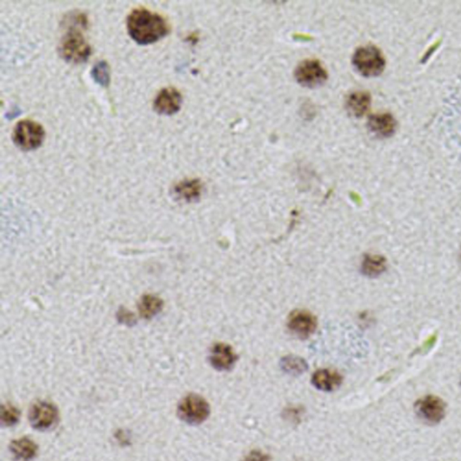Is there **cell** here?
I'll return each instance as SVG.
<instances>
[{
	"instance_id": "cell-3",
	"label": "cell",
	"mask_w": 461,
	"mask_h": 461,
	"mask_svg": "<svg viewBox=\"0 0 461 461\" xmlns=\"http://www.w3.org/2000/svg\"><path fill=\"white\" fill-rule=\"evenodd\" d=\"M352 63L356 70L366 77L379 75L386 65L381 51L372 45L359 48L353 55Z\"/></svg>"
},
{
	"instance_id": "cell-14",
	"label": "cell",
	"mask_w": 461,
	"mask_h": 461,
	"mask_svg": "<svg viewBox=\"0 0 461 461\" xmlns=\"http://www.w3.org/2000/svg\"><path fill=\"white\" fill-rule=\"evenodd\" d=\"M370 106V97L368 93L354 92L350 94L346 102L347 109L350 115L360 118L365 115Z\"/></svg>"
},
{
	"instance_id": "cell-13",
	"label": "cell",
	"mask_w": 461,
	"mask_h": 461,
	"mask_svg": "<svg viewBox=\"0 0 461 461\" xmlns=\"http://www.w3.org/2000/svg\"><path fill=\"white\" fill-rule=\"evenodd\" d=\"M369 126L376 135L389 136L395 132V121L389 113H376L369 118Z\"/></svg>"
},
{
	"instance_id": "cell-22",
	"label": "cell",
	"mask_w": 461,
	"mask_h": 461,
	"mask_svg": "<svg viewBox=\"0 0 461 461\" xmlns=\"http://www.w3.org/2000/svg\"><path fill=\"white\" fill-rule=\"evenodd\" d=\"M243 461H269V457L262 451L253 450Z\"/></svg>"
},
{
	"instance_id": "cell-18",
	"label": "cell",
	"mask_w": 461,
	"mask_h": 461,
	"mask_svg": "<svg viewBox=\"0 0 461 461\" xmlns=\"http://www.w3.org/2000/svg\"><path fill=\"white\" fill-rule=\"evenodd\" d=\"M281 368L290 375H301L307 369L305 359L295 356H287L281 360Z\"/></svg>"
},
{
	"instance_id": "cell-21",
	"label": "cell",
	"mask_w": 461,
	"mask_h": 461,
	"mask_svg": "<svg viewBox=\"0 0 461 461\" xmlns=\"http://www.w3.org/2000/svg\"><path fill=\"white\" fill-rule=\"evenodd\" d=\"M18 418V411L13 407H6L3 409V421L6 422V424H13L16 423V419Z\"/></svg>"
},
{
	"instance_id": "cell-16",
	"label": "cell",
	"mask_w": 461,
	"mask_h": 461,
	"mask_svg": "<svg viewBox=\"0 0 461 461\" xmlns=\"http://www.w3.org/2000/svg\"><path fill=\"white\" fill-rule=\"evenodd\" d=\"M175 192L180 199L188 201H195L199 199L202 192V185L199 180H188L183 181L175 188Z\"/></svg>"
},
{
	"instance_id": "cell-9",
	"label": "cell",
	"mask_w": 461,
	"mask_h": 461,
	"mask_svg": "<svg viewBox=\"0 0 461 461\" xmlns=\"http://www.w3.org/2000/svg\"><path fill=\"white\" fill-rule=\"evenodd\" d=\"M58 412L54 405L47 402L35 404L30 411V421L32 426L37 429H49L56 423Z\"/></svg>"
},
{
	"instance_id": "cell-15",
	"label": "cell",
	"mask_w": 461,
	"mask_h": 461,
	"mask_svg": "<svg viewBox=\"0 0 461 461\" xmlns=\"http://www.w3.org/2000/svg\"><path fill=\"white\" fill-rule=\"evenodd\" d=\"M386 259L381 255H366L362 264V273L369 278H376L386 269Z\"/></svg>"
},
{
	"instance_id": "cell-20",
	"label": "cell",
	"mask_w": 461,
	"mask_h": 461,
	"mask_svg": "<svg viewBox=\"0 0 461 461\" xmlns=\"http://www.w3.org/2000/svg\"><path fill=\"white\" fill-rule=\"evenodd\" d=\"M92 76L94 80L102 86H108L109 83V70L105 61H100L93 68Z\"/></svg>"
},
{
	"instance_id": "cell-5",
	"label": "cell",
	"mask_w": 461,
	"mask_h": 461,
	"mask_svg": "<svg viewBox=\"0 0 461 461\" xmlns=\"http://www.w3.org/2000/svg\"><path fill=\"white\" fill-rule=\"evenodd\" d=\"M210 407L202 397L190 395L185 398L178 405V415L186 423L199 424L209 417Z\"/></svg>"
},
{
	"instance_id": "cell-10",
	"label": "cell",
	"mask_w": 461,
	"mask_h": 461,
	"mask_svg": "<svg viewBox=\"0 0 461 461\" xmlns=\"http://www.w3.org/2000/svg\"><path fill=\"white\" fill-rule=\"evenodd\" d=\"M181 97L180 93L174 87H166L161 90L154 100V109L162 115H172L178 111L180 109Z\"/></svg>"
},
{
	"instance_id": "cell-6",
	"label": "cell",
	"mask_w": 461,
	"mask_h": 461,
	"mask_svg": "<svg viewBox=\"0 0 461 461\" xmlns=\"http://www.w3.org/2000/svg\"><path fill=\"white\" fill-rule=\"evenodd\" d=\"M300 85L307 87L322 86L328 79L327 71L316 60H307L298 65L295 73Z\"/></svg>"
},
{
	"instance_id": "cell-4",
	"label": "cell",
	"mask_w": 461,
	"mask_h": 461,
	"mask_svg": "<svg viewBox=\"0 0 461 461\" xmlns=\"http://www.w3.org/2000/svg\"><path fill=\"white\" fill-rule=\"evenodd\" d=\"M44 138L43 126L32 120H23L16 125L13 139L15 144L23 150H35L41 146Z\"/></svg>"
},
{
	"instance_id": "cell-17",
	"label": "cell",
	"mask_w": 461,
	"mask_h": 461,
	"mask_svg": "<svg viewBox=\"0 0 461 461\" xmlns=\"http://www.w3.org/2000/svg\"><path fill=\"white\" fill-rule=\"evenodd\" d=\"M11 450L19 459L30 460L37 453V448L31 440L23 438L13 441Z\"/></svg>"
},
{
	"instance_id": "cell-8",
	"label": "cell",
	"mask_w": 461,
	"mask_h": 461,
	"mask_svg": "<svg viewBox=\"0 0 461 461\" xmlns=\"http://www.w3.org/2000/svg\"><path fill=\"white\" fill-rule=\"evenodd\" d=\"M288 326L294 336L298 338L306 339L316 331L317 321L309 312L297 310L290 314Z\"/></svg>"
},
{
	"instance_id": "cell-11",
	"label": "cell",
	"mask_w": 461,
	"mask_h": 461,
	"mask_svg": "<svg viewBox=\"0 0 461 461\" xmlns=\"http://www.w3.org/2000/svg\"><path fill=\"white\" fill-rule=\"evenodd\" d=\"M237 356L232 347L225 343H217L210 354L211 364L220 371H226L235 366Z\"/></svg>"
},
{
	"instance_id": "cell-19",
	"label": "cell",
	"mask_w": 461,
	"mask_h": 461,
	"mask_svg": "<svg viewBox=\"0 0 461 461\" xmlns=\"http://www.w3.org/2000/svg\"><path fill=\"white\" fill-rule=\"evenodd\" d=\"M162 302L160 298L154 295H146L140 303V313L145 318H150L160 312Z\"/></svg>"
},
{
	"instance_id": "cell-12",
	"label": "cell",
	"mask_w": 461,
	"mask_h": 461,
	"mask_svg": "<svg viewBox=\"0 0 461 461\" xmlns=\"http://www.w3.org/2000/svg\"><path fill=\"white\" fill-rule=\"evenodd\" d=\"M313 385L322 391H333L343 383V376L331 369H319L312 378Z\"/></svg>"
},
{
	"instance_id": "cell-7",
	"label": "cell",
	"mask_w": 461,
	"mask_h": 461,
	"mask_svg": "<svg viewBox=\"0 0 461 461\" xmlns=\"http://www.w3.org/2000/svg\"><path fill=\"white\" fill-rule=\"evenodd\" d=\"M417 410L428 423L438 424L445 417L446 405L440 398L427 395L417 402Z\"/></svg>"
},
{
	"instance_id": "cell-1",
	"label": "cell",
	"mask_w": 461,
	"mask_h": 461,
	"mask_svg": "<svg viewBox=\"0 0 461 461\" xmlns=\"http://www.w3.org/2000/svg\"><path fill=\"white\" fill-rule=\"evenodd\" d=\"M128 29L130 37L140 44L155 43L168 32L165 19L145 8L132 11L128 18Z\"/></svg>"
},
{
	"instance_id": "cell-2",
	"label": "cell",
	"mask_w": 461,
	"mask_h": 461,
	"mask_svg": "<svg viewBox=\"0 0 461 461\" xmlns=\"http://www.w3.org/2000/svg\"><path fill=\"white\" fill-rule=\"evenodd\" d=\"M60 51L65 60L80 63L89 59L90 47L79 28L70 27L61 40Z\"/></svg>"
}]
</instances>
